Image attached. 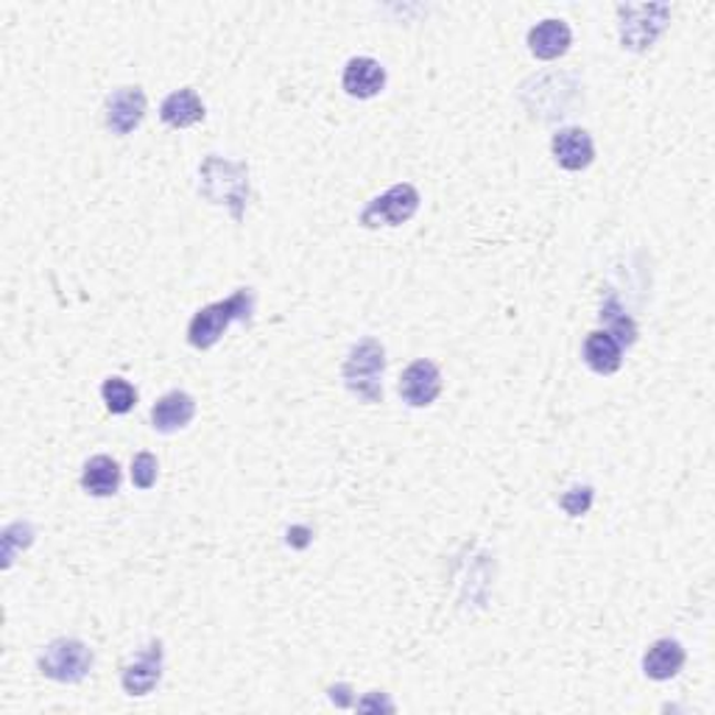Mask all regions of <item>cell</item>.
I'll use <instances>...</instances> for the list:
<instances>
[{"label":"cell","mask_w":715,"mask_h":715,"mask_svg":"<svg viewBox=\"0 0 715 715\" xmlns=\"http://www.w3.org/2000/svg\"><path fill=\"white\" fill-rule=\"evenodd\" d=\"M198 193L210 205L227 207L235 221L241 224L249 202V165L210 154L198 169Z\"/></svg>","instance_id":"cell-1"},{"label":"cell","mask_w":715,"mask_h":715,"mask_svg":"<svg viewBox=\"0 0 715 715\" xmlns=\"http://www.w3.org/2000/svg\"><path fill=\"white\" fill-rule=\"evenodd\" d=\"M254 291L252 289H238L232 296L221 302H213V305L202 307L187 325V344L196 349H210L216 347L218 338L224 336L232 322H241V325H249L254 313Z\"/></svg>","instance_id":"cell-2"},{"label":"cell","mask_w":715,"mask_h":715,"mask_svg":"<svg viewBox=\"0 0 715 715\" xmlns=\"http://www.w3.org/2000/svg\"><path fill=\"white\" fill-rule=\"evenodd\" d=\"M383 369L386 349L378 338H364L349 349L347 361L342 367L344 386L364 403H380L383 400Z\"/></svg>","instance_id":"cell-3"},{"label":"cell","mask_w":715,"mask_h":715,"mask_svg":"<svg viewBox=\"0 0 715 715\" xmlns=\"http://www.w3.org/2000/svg\"><path fill=\"white\" fill-rule=\"evenodd\" d=\"M93 649L82 640L59 638L54 643L45 646V651L36 660V668L48 680L62 682V685H76V682L87 680V673L93 671Z\"/></svg>","instance_id":"cell-4"},{"label":"cell","mask_w":715,"mask_h":715,"mask_svg":"<svg viewBox=\"0 0 715 715\" xmlns=\"http://www.w3.org/2000/svg\"><path fill=\"white\" fill-rule=\"evenodd\" d=\"M620 14V43L629 51H649L657 36L665 31L671 20V7L649 3V7H618Z\"/></svg>","instance_id":"cell-5"},{"label":"cell","mask_w":715,"mask_h":715,"mask_svg":"<svg viewBox=\"0 0 715 715\" xmlns=\"http://www.w3.org/2000/svg\"><path fill=\"white\" fill-rule=\"evenodd\" d=\"M420 210V191L409 182L389 187L383 196L372 198L361 213V227L378 229V227H400V224L411 221Z\"/></svg>","instance_id":"cell-6"},{"label":"cell","mask_w":715,"mask_h":715,"mask_svg":"<svg viewBox=\"0 0 715 715\" xmlns=\"http://www.w3.org/2000/svg\"><path fill=\"white\" fill-rule=\"evenodd\" d=\"M163 676V643L151 640L121 673V685L127 696H149Z\"/></svg>","instance_id":"cell-7"},{"label":"cell","mask_w":715,"mask_h":715,"mask_svg":"<svg viewBox=\"0 0 715 715\" xmlns=\"http://www.w3.org/2000/svg\"><path fill=\"white\" fill-rule=\"evenodd\" d=\"M442 391V372L433 361H414L400 375V397L411 409H425Z\"/></svg>","instance_id":"cell-8"},{"label":"cell","mask_w":715,"mask_h":715,"mask_svg":"<svg viewBox=\"0 0 715 715\" xmlns=\"http://www.w3.org/2000/svg\"><path fill=\"white\" fill-rule=\"evenodd\" d=\"M145 118V93L140 87H121L107 98V127L115 134H132Z\"/></svg>","instance_id":"cell-9"},{"label":"cell","mask_w":715,"mask_h":715,"mask_svg":"<svg viewBox=\"0 0 715 715\" xmlns=\"http://www.w3.org/2000/svg\"><path fill=\"white\" fill-rule=\"evenodd\" d=\"M551 151H553V160H556L565 171H584L589 169L595 160L593 138L578 127H565L553 134Z\"/></svg>","instance_id":"cell-10"},{"label":"cell","mask_w":715,"mask_h":715,"mask_svg":"<svg viewBox=\"0 0 715 715\" xmlns=\"http://www.w3.org/2000/svg\"><path fill=\"white\" fill-rule=\"evenodd\" d=\"M342 87L347 96L353 98H375L386 87V71L380 62L369 59V56H353V59L344 65Z\"/></svg>","instance_id":"cell-11"},{"label":"cell","mask_w":715,"mask_h":715,"mask_svg":"<svg viewBox=\"0 0 715 715\" xmlns=\"http://www.w3.org/2000/svg\"><path fill=\"white\" fill-rule=\"evenodd\" d=\"M196 416V400L187 391H169L151 409V425L160 433H176L187 427Z\"/></svg>","instance_id":"cell-12"},{"label":"cell","mask_w":715,"mask_h":715,"mask_svg":"<svg viewBox=\"0 0 715 715\" xmlns=\"http://www.w3.org/2000/svg\"><path fill=\"white\" fill-rule=\"evenodd\" d=\"M571 25L565 20H542L529 31V51L537 59H560L571 48Z\"/></svg>","instance_id":"cell-13"},{"label":"cell","mask_w":715,"mask_h":715,"mask_svg":"<svg viewBox=\"0 0 715 715\" xmlns=\"http://www.w3.org/2000/svg\"><path fill=\"white\" fill-rule=\"evenodd\" d=\"M682 665H685V649H682L680 640L662 638L651 643L643 654V673L654 682L673 680L682 671Z\"/></svg>","instance_id":"cell-14"},{"label":"cell","mask_w":715,"mask_h":715,"mask_svg":"<svg viewBox=\"0 0 715 715\" xmlns=\"http://www.w3.org/2000/svg\"><path fill=\"white\" fill-rule=\"evenodd\" d=\"M584 364L595 375H615L624 364V347L607 331L589 333L584 342Z\"/></svg>","instance_id":"cell-15"},{"label":"cell","mask_w":715,"mask_h":715,"mask_svg":"<svg viewBox=\"0 0 715 715\" xmlns=\"http://www.w3.org/2000/svg\"><path fill=\"white\" fill-rule=\"evenodd\" d=\"M160 118L174 129L196 127L198 121H205V104L196 96V90L185 87V90H176L165 98L163 107H160Z\"/></svg>","instance_id":"cell-16"},{"label":"cell","mask_w":715,"mask_h":715,"mask_svg":"<svg viewBox=\"0 0 715 715\" xmlns=\"http://www.w3.org/2000/svg\"><path fill=\"white\" fill-rule=\"evenodd\" d=\"M82 487L93 498H109V495L118 492V487H121L118 462L109 456H93L85 464V473H82Z\"/></svg>","instance_id":"cell-17"},{"label":"cell","mask_w":715,"mask_h":715,"mask_svg":"<svg viewBox=\"0 0 715 715\" xmlns=\"http://www.w3.org/2000/svg\"><path fill=\"white\" fill-rule=\"evenodd\" d=\"M602 319L609 325V336L620 344V347H631V344L638 342V325L629 319L620 307V302L615 296H609L602 307Z\"/></svg>","instance_id":"cell-18"},{"label":"cell","mask_w":715,"mask_h":715,"mask_svg":"<svg viewBox=\"0 0 715 715\" xmlns=\"http://www.w3.org/2000/svg\"><path fill=\"white\" fill-rule=\"evenodd\" d=\"M101 397L112 414H129V411L138 405V391H134V386L123 378L104 380Z\"/></svg>","instance_id":"cell-19"},{"label":"cell","mask_w":715,"mask_h":715,"mask_svg":"<svg viewBox=\"0 0 715 715\" xmlns=\"http://www.w3.org/2000/svg\"><path fill=\"white\" fill-rule=\"evenodd\" d=\"M156 456L151 453H138L132 458V484L138 489H151L156 484Z\"/></svg>","instance_id":"cell-20"},{"label":"cell","mask_w":715,"mask_h":715,"mask_svg":"<svg viewBox=\"0 0 715 715\" xmlns=\"http://www.w3.org/2000/svg\"><path fill=\"white\" fill-rule=\"evenodd\" d=\"M562 509L571 514V518H582L587 514L589 506H593V487H573L562 495Z\"/></svg>","instance_id":"cell-21"},{"label":"cell","mask_w":715,"mask_h":715,"mask_svg":"<svg viewBox=\"0 0 715 715\" xmlns=\"http://www.w3.org/2000/svg\"><path fill=\"white\" fill-rule=\"evenodd\" d=\"M307 542H311V529H302V526H294V529H289V545L305 548Z\"/></svg>","instance_id":"cell-22"}]
</instances>
